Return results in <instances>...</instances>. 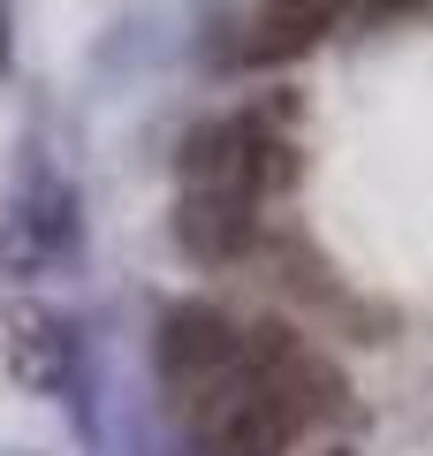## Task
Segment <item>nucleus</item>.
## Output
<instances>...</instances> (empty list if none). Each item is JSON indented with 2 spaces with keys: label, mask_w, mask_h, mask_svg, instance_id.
I'll list each match as a JSON object with an SVG mask.
<instances>
[{
  "label": "nucleus",
  "mask_w": 433,
  "mask_h": 456,
  "mask_svg": "<svg viewBox=\"0 0 433 456\" xmlns=\"http://www.w3.org/2000/svg\"><path fill=\"white\" fill-rule=\"evenodd\" d=\"M357 0H258L243 23H228L236 38H213V61L228 69H282L297 53H312L327 31H342Z\"/></svg>",
  "instance_id": "obj_1"
},
{
  "label": "nucleus",
  "mask_w": 433,
  "mask_h": 456,
  "mask_svg": "<svg viewBox=\"0 0 433 456\" xmlns=\"http://www.w3.org/2000/svg\"><path fill=\"white\" fill-rule=\"evenodd\" d=\"M152 358H160V380L167 395H198L206 380H221L228 365L243 358V327L228 320L221 305H206V297H191V305H167L160 335H152Z\"/></svg>",
  "instance_id": "obj_2"
},
{
  "label": "nucleus",
  "mask_w": 433,
  "mask_h": 456,
  "mask_svg": "<svg viewBox=\"0 0 433 456\" xmlns=\"http://www.w3.org/2000/svg\"><path fill=\"white\" fill-rule=\"evenodd\" d=\"M176 175L183 191H228V198H258V152H251V114H221L198 122L176 145Z\"/></svg>",
  "instance_id": "obj_3"
},
{
  "label": "nucleus",
  "mask_w": 433,
  "mask_h": 456,
  "mask_svg": "<svg viewBox=\"0 0 433 456\" xmlns=\"http://www.w3.org/2000/svg\"><path fill=\"white\" fill-rule=\"evenodd\" d=\"M176 244L198 266H236L258 251V198H228V191H183L176 198Z\"/></svg>",
  "instance_id": "obj_4"
},
{
  "label": "nucleus",
  "mask_w": 433,
  "mask_h": 456,
  "mask_svg": "<svg viewBox=\"0 0 433 456\" xmlns=\"http://www.w3.org/2000/svg\"><path fill=\"white\" fill-rule=\"evenodd\" d=\"M69 327L53 320V312H31V320L16 327V350H8V365H16V380L23 388H38V395H53V388H69Z\"/></svg>",
  "instance_id": "obj_5"
},
{
  "label": "nucleus",
  "mask_w": 433,
  "mask_h": 456,
  "mask_svg": "<svg viewBox=\"0 0 433 456\" xmlns=\"http://www.w3.org/2000/svg\"><path fill=\"white\" fill-rule=\"evenodd\" d=\"M8 61H16V46H8V0H0V77H8Z\"/></svg>",
  "instance_id": "obj_6"
},
{
  "label": "nucleus",
  "mask_w": 433,
  "mask_h": 456,
  "mask_svg": "<svg viewBox=\"0 0 433 456\" xmlns=\"http://www.w3.org/2000/svg\"><path fill=\"white\" fill-rule=\"evenodd\" d=\"M372 8H418V0H372Z\"/></svg>",
  "instance_id": "obj_7"
},
{
  "label": "nucleus",
  "mask_w": 433,
  "mask_h": 456,
  "mask_svg": "<svg viewBox=\"0 0 433 456\" xmlns=\"http://www.w3.org/2000/svg\"><path fill=\"white\" fill-rule=\"evenodd\" d=\"M327 456H350V449H327Z\"/></svg>",
  "instance_id": "obj_8"
}]
</instances>
